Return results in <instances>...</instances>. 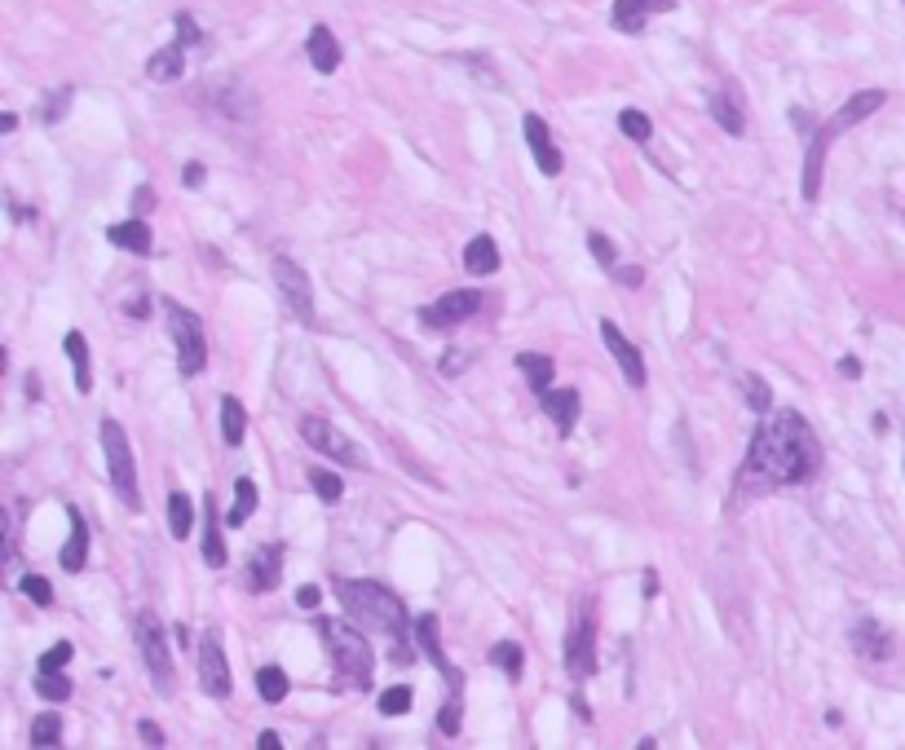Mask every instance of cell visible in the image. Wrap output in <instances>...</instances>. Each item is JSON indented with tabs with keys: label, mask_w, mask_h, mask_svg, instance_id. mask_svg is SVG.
I'll list each match as a JSON object with an SVG mask.
<instances>
[{
	"label": "cell",
	"mask_w": 905,
	"mask_h": 750,
	"mask_svg": "<svg viewBox=\"0 0 905 750\" xmlns=\"http://www.w3.org/2000/svg\"><path fill=\"white\" fill-rule=\"evenodd\" d=\"M76 658V649H71V640H58V645H49V653L40 658V671H62L67 662Z\"/></svg>",
	"instance_id": "obj_43"
},
{
	"label": "cell",
	"mask_w": 905,
	"mask_h": 750,
	"mask_svg": "<svg viewBox=\"0 0 905 750\" xmlns=\"http://www.w3.org/2000/svg\"><path fill=\"white\" fill-rule=\"evenodd\" d=\"M672 9V0H614V27L619 31H641L649 23V14Z\"/></svg>",
	"instance_id": "obj_22"
},
{
	"label": "cell",
	"mask_w": 905,
	"mask_h": 750,
	"mask_svg": "<svg viewBox=\"0 0 905 750\" xmlns=\"http://www.w3.org/2000/svg\"><path fill=\"white\" fill-rule=\"evenodd\" d=\"M133 640H137V649H142V662H146V671H151L155 689L168 698V693H173V649H168V636H164V627H159V618L137 614Z\"/></svg>",
	"instance_id": "obj_6"
},
{
	"label": "cell",
	"mask_w": 905,
	"mask_h": 750,
	"mask_svg": "<svg viewBox=\"0 0 905 750\" xmlns=\"http://www.w3.org/2000/svg\"><path fill=\"white\" fill-rule=\"evenodd\" d=\"M830 142H835V137H830L826 128H817V124L804 133V177H800V190H804L808 203L822 195V168H826V150H830Z\"/></svg>",
	"instance_id": "obj_14"
},
{
	"label": "cell",
	"mask_w": 905,
	"mask_h": 750,
	"mask_svg": "<svg viewBox=\"0 0 905 750\" xmlns=\"http://www.w3.org/2000/svg\"><path fill=\"white\" fill-rule=\"evenodd\" d=\"M460 715H464V711H460V698H451V702H446L442 711H438V728H442L446 737L460 733Z\"/></svg>",
	"instance_id": "obj_46"
},
{
	"label": "cell",
	"mask_w": 905,
	"mask_h": 750,
	"mask_svg": "<svg viewBox=\"0 0 905 750\" xmlns=\"http://www.w3.org/2000/svg\"><path fill=\"white\" fill-rule=\"evenodd\" d=\"M645 596H658V574L645 570Z\"/></svg>",
	"instance_id": "obj_57"
},
{
	"label": "cell",
	"mask_w": 905,
	"mask_h": 750,
	"mask_svg": "<svg viewBox=\"0 0 905 750\" xmlns=\"http://www.w3.org/2000/svg\"><path fill=\"white\" fill-rule=\"evenodd\" d=\"M137 737H142L146 746H164V733H159L155 720H142V724H137Z\"/></svg>",
	"instance_id": "obj_48"
},
{
	"label": "cell",
	"mask_w": 905,
	"mask_h": 750,
	"mask_svg": "<svg viewBox=\"0 0 905 750\" xmlns=\"http://www.w3.org/2000/svg\"><path fill=\"white\" fill-rule=\"evenodd\" d=\"M301 437H305V446H314L318 455L336 459V464L367 468V450H362L358 442H349V437L340 433L332 420H323V415H305V420H301Z\"/></svg>",
	"instance_id": "obj_7"
},
{
	"label": "cell",
	"mask_w": 905,
	"mask_h": 750,
	"mask_svg": "<svg viewBox=\"0 0 905 750\" xmlns=\"http://www.w3.org/2000/svg\"><path fill=\"white\" fill-rule=\"evenodd\" d=\"M477 309H482V292H446L442 300H433L429 309H420V323L424 327H460Z\"/></svg>",
	"instance_id": "obj_12"
},
{
	"label": "cell",
	"mask_w": 905,
	"mask_h": 750,
	"mask_svg": "<svg viewBox=\"0 0 905 750\" xmlns=\"http://www.w3.org/2000/svg\"><path fill=\"white\" fill-rule=\"evenodd\" d=\"M257 689H261V702H270V706H279L283 698H287V689H292V684H287V675H283V667H261L257 671Z\"/></svg>",
	"instance_id": "obj_33"
},
{
	"label": "cell",
	"mask_w": 905,
	"mask_h": 750,
	"mask_svg": "<svg viewBox=\"0 0 905 750\" xmlns=\"http://www.w3.org/2000/svg\"><path fill=\"white\" fill-rule=\"evenodd\" d=\"M380 715H407L411 711V689L407 684H393V689H385L380 693Z\"/></svg>",
	"instance_id": "obj_40"
},
{
	"label": "cell",
	"mask_w": 905,
	"mask_h": 750,
	"mask_svg": "<svg viewBox=\"0 0 905 750\" xmlns=\"http://www.w3.org/2000/svg\"><path fill=\"white\" fill-rule=\"evenodd\" d=\"M18 587H23V592L36 600V605H53V587L45 583V578L40 574H27V578H18Z\"/></svg>",
	"instance_id": "obj_45"
},
{
	"label": "cell",
	"mask_w": 905,
	"mask_h": 750,
	"mask_svg": "<svg viewBox=\"0 0 905 750\" xmlns=\"http://www.w3.org/2000/svg\"><path fill=\"white\" fill-rule=\"evenodd\" d=\"M243 428H248V411H243V402L234 398V393H226V398H221V442L243 446Z\"/></svg>",
	"instance_id": "obj_29"
},
{
	"label": "cell",
	"mask_w": 905,
	"mask_h": 750,
	"mask_svg": "<svg viewBox=\"0 0 905 750\" xmlns=\"http://www.w3.org/2000/svg\"><path fill=\"white\" fill-rule=\"evenodd\" d=\"M468 367V353L464 349H446L442 353V375H460Z\"/></svg>",
	"instance_id": "obj_47"
},
{
	"label": "cell",
	"mask_w": 905,
	"mask_h": 750,
	"mask_svg": "<svg viewBox=\"0 0 905 750\" xmlns=\"http://www.w3.org/2000/svg\"><path fill=\"white\" fill-rule=\"evenodd\" d=\"M181 71H186V49L181 45L159 49V53H151V62H146V75H151L155 84H177Z\"/></svg>",
	"instance_id": "obj_24"
},
{
	"label": "cell",
	"mask_w": 905,
	"mask_h": 750,
	"mask_svg": "<svg viewBox=\"0 0 905 750\" xmlns=\"http://www.w3.org/2000/svg\"><path fill=\"white\" fill-rule=\"evenodd\" d=\"M257 499H261V490H257V481L252 477H239L234 481V503H230V512H226V525H243L257 512Z\"/></svg>",
	"instance_id": "obj_30"
},
{
	"label": "cell",
	"mask_w": 905,
	"mask_h": 750,
	"mask_svg": "<svg viewBox=\"0 0 905 750\" xmlns=\"http://www.w3.org/2000/svg\"><path fill=\"white\" fill-rule=\"evenodd\" d=\"M517 367H521V375L530 380V389H548L552 384V371H557V362L548 358V353H517Z\"/></svg>",
	"instance_id": "obj_31"
},
{
	"label": "cell",
	"mask_w": 905,
	"mask_h": 750,
	"mask_svg": "<svg viewBox=\"0 0 905 750\" xmlns=\"http://www.w3.org/2000/svg\"><path fill=\"white\" fill-rule=\"evenodd\" d=\"M464 270L477 274V278L499 270V248H495L491 234H477V239H468V248H464Z\"/></svg>",
	"instance_id": "obj_25"
},
{
	"label": "cell",
	"mask_w": 905,
	"mask_h": 750,
	"mask_svg": "<svg viewBox=\"0 0 905 750\" xmlns=\"http://www.w3.org/2000/svg\"><path fill=\"white\" fill-rule=\"evenodd\" d=\"M411 631H415V645L424 649V658H429L433 667L442 671V680L451 684L455 693H460V689H464V671H455L451 662H446V653H442V627H438V614H420V618L411 623Z\"/></svg>",
	"instance_id": "obj_10"
},
{
	"label": "cell",
	"mask_w": 905,
	"mask_h": 750,
	"mask_svg": "<svg viewBox=\"0 0 905 750\" xmlns=\"http://www.w3.org/2000/svg\"><path fill=\"white\" fill-rule=\"evenodd\" d=\"M67 521H71V534H67V548H62V570L67 574H80L84 561H89V521H84L80 508H67Z\"/></svg>",
	"instance_id": "obj_20"
},
{
	"label": "cell",
	"mask_w": 905,
	"mask_h": 750,
	"mask_svg": "<svg viewBox=\"0 0 905 750\" xmlns=\"http://www.w3.org/2000/svg\"><path fill=\"white\" fill-rule=\"evenodd\" d=\"M601 340H605V349L614 353V362H619L623 380L632 384V389H641V384H645V358H641V349H636L632 340L619 331V323H610V318H601Z\"/></svg>",
	"instance_id": "obj_13"
},
{
	"label": "cell",
	"mask_w": 905,
	"mask_h": 750,
	"mask_svg": "<svg viewBox=\"0 0 905 750\" xmlns=\"http://www.w3.org/2000/svg\"><path fill=\"white\" fill-rule=\"evenodd\" d=\"M848 645H853L866 662H883L892 653V636L875 623V618H857L853 631H848Z\"/></svg>",
	"instance_id": "obj_19"
},
{
	"label": "cell",
	"mask_w": 905,
	"mask_h": 750,
	"mask_svg": "<svg viewBox=\"0 0 905 750\" xmlns=\"http://www.w3.org/2000/svg\"><path fill=\"white\" fill-rule=\"evenodd\" d=\"M173 27H177V40H173V45H181V49H190V45H199V40H204V31L195 27V14H177Z\"/></svg>",
	"instance_id": "obj_42"
},
{
	"label": "cell",
	"mask_w": 905,
	"mask_h": 750,
	"mask_svg": "<svg viewBox=\"0 0 905 750\" xmlns=\"http://www.w3.org/2000/svg\"><path fill=\"white\" fill-rule=\"evenodd\" d=\"M305 53H310V67L318 75H332L340 67V45H336L332 27H323V23L310 27V36H305Z\"/></svg>",
	"instance_id": "obj_21"
},
{
	"label": "cell",
	"mask_w": 905,
	"mask_h": 750,
	"mask_svg": "<svg viewBox=\"0 0 905 750\" xmlns=\"http://www.w3.org/2000/svg\"><path fill=\"white\" fill-rule=\"evenodd\" d=\"M257 746H261V750H279V733H261Z\"/></svg>",
	"instance_id": "obj_54"
},
{
	"label": "cell",
	"mask_w": 905,
	"mask_h": 750,
	"mask_svg": "<svg viewBox=\"0 0 905 750\" xmlns=\"http://www.w3.org/2000/svg\"><path fill=\"white\" fill-rule=\"evenodd\" d=\"M36 693H40V698H49V702H67L71 698V680L62 671H40L36 675Z\"/></svg>",
	"instance_id": "obj_36"
},
{
	"label": "cell",
	"mask_w": 905,
	"mask_h": 750,
	"mask_svg": "<svg viewBox=\"0 0 905 750\" xmlns=\"http://www.w3.org/2000/svg\"><path fill=\"white\" fill-rule=\"evenodd\" d=\"M614 278H619L623 287H641V270H636V265H614Z\"/></svg>",
	"instance_id": "obj_49"
},
{
	"label": "cell",
	"mask_w": 905,
	"mask_h": 750,
	"mask_svg": "<svg viewBox=\"0 0 905 750\" xmlns=\"http://www.w3.org/2000/svg\"><path fill=\"white\" fill-rule=\"evenodd\" d=\"M883 102H888V98H883V89H861V93H853V98H848V102L839 106V111H835V115H830V120H826V133H830V137L848 133V128H853V124L870 120V115H875Z\"/></svg>",
	"instance_id": "obj_15"
},
{
	"label": "cell",
	"mask_w": 905,
	"mask_h": 750,
	"mask_svg": "<svg viewBox=\"0 0 905 750\" xmlns=\"http://www.w3.org/2000/svg\"><path fill=\"white\" fill-rule=\"evenodd\" d=\"M588 252L596 256V265H601V270H610V274H614V265H619V252H614V243L605 239L601 230H592V234H588Z\"/></svg>",
	"instance_id": "obj_41"
},
{
	"label": "cell",
	"mask_w": 905,
	"mask_h": 750,
	"mask_svg": "<svg viewBox=\"0 0 905 750\" xmlns=\"http://www.w3.org/2000/svg\"><path fill=\"white\" fill-rule=\"evenodd\" d=\"M243 578H248L252 592H270V587L283 578V548L279 543H261V548L248 556V574Z\"/></svg>",
	"instance_id": "obj_18"
},
{
	"label": "cell",
	"mask_w": 905,
	"mask_h": 750,
	"mask_svg": "<svg viewBox=\"0 0 905 750\" xmlns=\"http://www.w3.org/2000/svg\"><path fill=\"white\" fill-rule=\"evenodd\" d=\"M199 680H204V693L217 702L230 698V662H226V649H221V636L217 631H204L199 636Z\"/></svg>",
	"instance_id": "obj_9"
},
{
	"label": "cell",
	"mask_w": 905,
	"mask_h": 750,
	"mask_svg": "<svg viewBox=\"0 0 905 750\" xmlns=\"http://www.w3.org/2000/svg\"><path fill=\"white\" fill-rule=\"evenodd\" d=\"M62 349H67L71 367H76V389L89 393L93 389V362H89V345H84V336H80V331H67V336H62Z\"/></svg>",
	"instance_id": "obj_28"
},
{
	"label": "cell",
	"mask_w": 905,
	"mask_h": 750,
	"mask_svg": "<svg viewBox=\"0 0 905 750\" xmlns=\"http://www.w3.org/2000/svg\"><path fill=\"white\" fill-rule=\"evenodd\" d=\"M274 283H279L287 309H292L301 323H314V287H310V274H305L296 261H287V256H274Z\"/></svg>",
	"instance_id": "obj_8"
},
{
	"label": "cell",
	"mask_w": 905,
	"mask_h": 750,
	"mask_svg": "<svg viewBox=\"0 0 905 750\" xmlns=\"http://www.w3.org/2000/svg\"><path fill=\"white\" fill-rule=\"evenodd\" d=\"M839 375L857 380V375H861V358H853V353H844V358H839Z\"/></svg>",
	"instance_id": "obj_52"
},
{
	"label": "cell",
	"mask_w": 905,
	"mask_h": 750,
	"mask_svg": "<svg viewBox=\"0 0 905 750\" xmlns=\"http://www.w3.org/2000/svg\"><path fill=\"white\" fill-rule=\"evenodd\" d=\"M102 450H106V477H111L115 495L124 508H142V490H137V464L133 446L120 420H102Z\"/></svg>",
	"instance_id": "obj_4"
},
{
	"label": "cell",
	"mask_w": 905,
	"mask_h": 750,
	"mask_svg": "<svg viewBox=\"0 0 905 750\" xmlns=\"http://www.w3.org/2000/svg\"><path fill=\"white\" fill-rule=\"evenodd\" d=\"M168 336H173L181 375H199L208 367V336H204L199 314H190V309H181V305H168Z\"/></svg>",
	"instance_id": "obj_5"
},
{
	"label": "cell",
	"mask_w": 905,
	"mask_h": 750,
	"mask_svg": "<svg viewBox=\"0 0 905 750\" xmlns=\"http://www.w3.org/2000/svg\"><path fill=\"white\" fill-rule=\"evenodd\" d=\"M181 181H186V190L204 186V164H186V173H181Z\"/></svg>",
	"instance_id": "obj_51"
},
{
	"label": "cell",
	"mask_w": 905,
	"mask_h": 750,
	"mask_svg": "<svg viewBox=\"0 0 905 750\" xmlns=\"http://www.w3.org/2000/svg\"><path fill=\"white\" fill-rule=\"evenodd\" d=\"M204 561L212 565V570L226 565V539H221V521H217V503H212V495L204 499Z\"/></svg>",
	"instance_id": "obj_27"
},
{
	"label": "cell",
	"mask_w": 905,
	"mask_h": 750,
	"mask_svg": "<svg viewBox=\"0 0 905 750\" xmlns=\"http://www.w3.org/2000/svg\"><path fill=\"white\" fill-rule=\"evenodd\" d=\"M155 208V195H151V186H142L133 195V217H142V212H151Z\"/></svg>",
	"instance_id": "obj_50"
},
{
	"label": "cell",
	"mask_w": 905,
	"mask_h": 750,
	"mask_svg": "<svg viewBox=\"0 0 905 750\" xmlns=\"http://www.w3.org/2000/svg\"><path fill=\"white\" fill-rule=\"evenodd\" d=\"M561 658H566V667L574 675H588L596 671V627H592V614H583L579 623H574L566 631V645H561Z\"/></svg>",
	"instance_id": "obj_11"
},
{
	"label": "cell",
	"mask_w": 905,
	"mask_h": 750,
	"mask_svg": "<svg viewBox=\"0 0 905 750\" xmlns=\"http://www.w3.org/2000/svg\"><path fill=\"white\" fill-rule=\"evenodd\" d=\"M318 631L327 640V653H332V667H336V680L349 684V689H367L371 684V645L362 636V627L354 618H318Z\"/></svg>",
	"instance_id": "obj_3"
},
{
	"label": "cell",
	"mask_w": 905,
	"mask_h": 750,
	"mask_svg": "<svg viewBox=\"0 0 905 750\" xmlns=\"http://www.w3.org/2000/svg\"><path fill=\"white\" fill-rule=\"evenodd\" d=\"M310 486H314V495L323 499V503H336L340 495H345V481H340L332 468H314V473H310Z\"/></svg>",
	"instance_id": "obj_37"
},
{
	"label": "cell",
	"mask_w": 905,
	"mask_h": 750,
	"mask_svg": "<svg viewBox=\"0 0 905 750\" xmlns=\"http://www.w3.org/2000/svg\"><path fill=\"white\" fill-rule=\"evenodd\" d=\"M67 106H71V89L62 84V89H53V93H49V102H45V111H40V120H45V124H58Z\"/></svg>",
	"instance_id": "obj_44"
},
{
	"label": "cell",
	"mask_w": 905,
	"mask_h": 750,
	"mask_svg": "<svg viewBox=\"0 0 905 750\" xmlns=\"http://www.w3.org/2000/svg\"><path fill=\"white\" fill-rule=\"evenodd\" d=\"M106 239L115 243V248H124V252H133V256H146L151 252V225H146L142 217H133V221H120V225H111L106 230Z\"/></svg>",
	"instance_id": "obj_23"
},
{
	"label": "cell",
	"mask_w": 905,
	"mask_h": 750,
	"mask_svg": "<svg viewBox=\"0 0 905 750\" xmlns=\"http://www.w3.org/2000/svg\"><path fill=\"white\" fill-rule=\"evenodd\" d=\"M619 128H623V137H632V142H649V137H654V124H649V115L645 111H632V106L619 115Z\"/></svg>",
	"instance_id": "obj_38"
},
{
	"label": "cell",
	"mask_w": 905,
	"mask_h": 750,
	"mask_svg": "<svg viewBox=\"0 0 905 750\" xmlns=\"http://www.w3.org/2000/svg\"><path fill=\"white\" fill-rule=\"evenodd\" d=\"M129 314H133V318H146V314H151V305H146V296H142V300H133V305H129Z\"/></svg>",
	"instance_id": "obj_56"
},
{
	"label": "cell",
	"mask_w": 905,
	"mask_h": 750,
	"mask_svg": "<svg viewBox=\"0 0 905 750\" xmlns=\"http://www.w3.org/2000/svg\"><path fill=\"white\" fill-rule=\"evenodd\" d=\"M817 468H822V442H817L813 424L804 415L777 406L755 428L742 473L764 477L769 486H804V481L817 477Z\"/></svg>",
	"instance_id": "obj_1"
},
{
	"label": "cell",
	"mask_w": 905,
	"mask_h": 750,
	"mask_svg": "<svg viewBox=\"0 0 905 750\" xmlns=\"http://www.w3.org/2000/svg\"><path fill=\"white\" fill-rule=\"evenodd\" d=\"M62 742V715H36V724H31V746H58Z\"/></svg>",
	"instance_id": "obj_35"
},
{
	"label": "cell",
	"mask_w": 905,
	"mask_h": 750,
	"mask_svg": "<svg viewBox=\"0 0 905 750\" xmlns=\"http://www.w3.org/2000/svg\"><path fill=\"white\" fill-rule=\"evenodd\" d=\"M190 525H195V503H190L186 490H173V495H168V530H173L177 539H186Z\"/></svg>",
	"instance_id": "obj_32"
},
{
	"label": "cell",
	"mask_w": 905,
	"mask_h": 750,
	"mask_svg": "<svg viewBox=\"0 0 905 750\" xmlns=\"http://www.w3.org/2000/svg\"><path fill=\"white\" fill-rule=\"evenodd\" d=\"M296 605H301V609H318V587L314 583L301 587V592H296Z\"/></svg>",
	"instance_id": "obj_53"
},
{
	"label": "cell",
	"mask_w": 905,
	"mask_h": 750,
	"mask_svg": "<svg viewBox=\"0 0 905 750\" xmlns=\"http://www.w3.org/2000/svg\"><path fill=\"white\" fill-rule=\"evenodd\" d=\"M707 111H711V120H716L729 137H742V128H747V124H742V106L733 102L729 89H716V93H711V98H707Z\"/></svg>",
	"instance_id": "obj_26"
},
{
	"label": "cell",
	"mask_w": 905,
	"mask_h": 750,
	"mask_svg": "<svg viewBox=\"0 0 905 750\" xmlns=\"http://www.w3.org/2000/svg\"><path fill=\"white\" fill-rule=\"evenodd\" d=\"M491 662H495V667H504L508 680H521V667H526V653H521L517 640H499V645L491 649Z\"/></svg>",
	"instance_id": "obj_34"
},
{
	"label": "cell",
	"mask_w": 905,
	"mask_h": 750,
	"mask_svg": "<svg viewBox=\"0 0 905 750\" xmlns=\"http://www.w3.org/2000/svg\"><path fill=\"white\" fill-rule=\"evenodd\" d=\"M579 389H543L539 393V406H543V415L552 420V428H557L561 437H570L574 433V424H579Z\"/></svg>",
	"instance_id": "obj_17"
},
{
	"label": "cell",
	"mask_w": 905,
	"mask_h": 750,
	"mask_svg": "<svg viewBox=\"0 0 905 750\" xmlns=\"http://www.w3.org/2000/svg\"><path fill=\"white\" fill-rule=\"evenodd\" d=\"M340 605H345V618H354L358 627L367 631H380V636L393 645V658L398 662H411L407 653V609L402 600L380 583H340L336 587Z\"/></svg>",
	"instance_id": "obj_2"
},
{
	"label": "cell",
	"mask_w": 905,
	"mask_h": 750,
	"mask_svg": "<svg viewBox=\"0 0 905 750\" xmlns=\"http://www.w3.org/2000/svg\"><path fill=\"white\" fill-rule=\"evenodd\" d=\"M742 389H747V402H751V411H760V415H769L773 411V393H769V384L760 380V375H742Z\"/></svg>",
	"instance_id": "obj_39"
},
{
	"label": "cell",
	"mask_w": 905,
	"mask_h": 750,
	"mask_svg": "<svg viewBox=\"0 0 905 750\" xmlns=\"http://www.w3.org/2000/svg\"><path fill=\"white\" fill-rule=\"evenodd\" d=\"M14 128H18V115L5 111V115H0V133H14Z\"/></svg>",
	"instance_id": "obj_55"
},
{
	"label": "cell",
	"mask_w": 905,
	"mask_h": 750,
	"mask_svg": "<svg viewBox=\"0 0 905 750\" xmlns=\"http://www.w3.org/2000/svg\"><path fill=\"white\" fill-rule=\"evenodd\" d=\"M521 133H526V146H530V155H535L539 173L557 177L561 173V150H557V142H552L548 124H543L539 115H526V120H521Z\"/></svg>",
	"instance_id": "obj_16"
}]
</instances>
